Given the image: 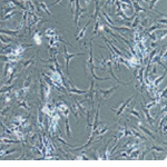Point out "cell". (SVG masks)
<instances>
[{
  "mask_svg": "<svg viewBox=\"0 0 167 167\" xmlns=\"http://www.w3.org/2000/svg\"><path fill=\"white\" fill-rule=\"evenodd\" d=\"M117 89H118V86H113V87H110V88L107 89V90H105V89H101V88H99V87H97V88H96V91H97V93H99L100 96H101V101H99L98 104H100V105L104 104L106 100L109 99L110 96L114 94Z\"/></svg>",
  "mask_w": 167,
  "mask_h": 167,
  "instance_id": "1",
  "label": "cell"
},
{
  "mask_svg": "<svg viewBox=\"0 0 167 167\" xmlns=\"http://www.w3.org/2000/svg\"><path fill=\"white\" fill-rule=\"evenodd\" d=\"M85 54L83 52H76V54H69L67 50L66 46H64V56H65V59H66V74L67 76L69 75V63L70 60L73 59L74 57H77V56H84Z\"/></svg>",
  "mask_w": 167,
  "mask_h": 167,
  "instance_id": "2",
  "label": "cell"
},
{
  "mask_svg": "<svg viewBox=\"0 0 167 167\" xmlns=\"http://www.w3.org/2000/svg\"><path fill=\"white\" fill-rule=\"evenodd\" d=\"M75 26L78 29V22L79 18L83 17V12H85L86 9H80V5H79V0H75Z\"/></svg>",
  "mask_w": 167,
  "mask_h": 167,
  "instance_id": "3",
  "label": "cell"
},
{
  "mask_svg": "<svg viewBox=\"0 0 167 167\" xmlns=\"http://www.w3.org/2000/svg\"><path fill=\"white\" fill-rule=\"evenodd\" d=\"M133 98H134V96H131V97H129V98H128V99L126 100V101H124L123 104L120 105L119 108H118V109H117V110H115V109H114V108H111V107H110V110L115 111V113H116V116H117V117H120V116L123 115L124 110H125L126 108L128 107V105H129V104H131V100H133Z\"/></svg>",
  "mask_w": 167,
  "mask_h": 167,
  "instance_id": "4",
  "label": "cell"
},
{
  "mask_svg": "<svg viewBox=\"0 0 167 167\" xmlns=\"http://www.w3.org/2000/svg\"><path fill=\"white\" fill-rule=\"evenodd\" d=\"M56 108L59 113H63L65 117H67L69 115V113H70V108L68 107V105L66 103H64V101H59L57 105H56Z\"/></svg>",
  "mask_w": 167,
  "mask_h": 167,
  "instance_id": "5",
  "label": "cell"
},
{
  "mask_svg": "<svg viewBox=\"0 0 167 167\" xmlns=\"http://www.w3.org/2000/svg\"><path fill=\"white\" fill-rule=\"evenodd\" d=\"M138 128H139V129H141V131H143V133H145V134H146L147 136H149V137H151V139H153V141H158V139H157L156 136L154 135V133H153V131H151V129H149V128H147V127H146V126H145V125H143V124H141V121L138 123Z\"/></svg>",
  "mask_w": 167,
  "mask_h": 167,
  "instance_id": "6",
  "label": "cell"
},
{
  "mask_svg": "<svg viewBox=\"0 0 167 167\" xmlns=\"http://www.w3.org/2000/svg\"><path fill=\"white\" fill-rule=\"evenodd\" d=\"M90 22H91V20L89 19V21H87V22H86V25L83 27V29H81V30L76 35V40H77V41H80L84 37H85V34H86V31H87V27L90 25Z\"/></svg>",
  "mask_w": 167,
  "mask_h": 167,
  "instance_id": "7",
  "label": "cell"
},
{
  "mask_svg": "<svg viewBox=\"0 0 167 167\" xmlns=\"http://www.w3.org/2000/svg\"><path fill=\"white\" fill-rule=\"evenodd\" d=\"M141 109H143V113L145 114V118L147 119V121H148V123H149L151 125H153V124H154V121H155V119H154V118H153V117L151 116L149 109H147L146 107L144 106V104H143V103H141Z\"/></svg>",
  "mask_w": 167,
  "mask_h": 167,
  "instance_id": "8",
  "label": "cell"
},
{
  "mask_svg": "<svg viewBox=\"0 0 167 167\" xmlns=\"http://www.w3.org/2000/svg\"><path fill=\"white\" fill-rule=\"evenodd\" d=\"M31 81H32V75L31 74H29L28 75V77H26V79H25V84H24V87H22V90H24V93L26 94L27 91L29 90V88H30V85H31Z\"/></svg>",
  "mask_w": 167,
  "mask_h": 167,
  "instance_id": "9",
  "label": "cell"
},
{
  "mask_svg": "<svg viewBox=\"0 0 167 167\" xmlns=\"http://www.w3.org/2000/svg\"><path fill=\"white\" fill-rule=\"evenodd\" d=\"M20 29H16V30H4V29H0V34H5V35H9L12 37H17L19 35Z\"/></svg>",
  "mask_w": 167,
  "mask_h": 167,
  "instance_id": "10",
  "label": "cell"
},
{
  "mask_svg": "<svg viewBox=\"0 0 167 167\" xmlns=\"http://www.w3.org/2000/svg\"><path fill=\"white\" fill-rule=\"evenodd\" d=\"M18 106L19 107H22V108H25V109H30V107H29V104L27 103V100L25 97H22V98H19V100H18Z\"/></svg>",
  "mask_w": 167,
  "mask_h": 167,
  "instance_id": "11",
  "label": "cell"
},
{
  "mask_svg": "<svg viewBox=\"0 0 167 167\" xmlns=\"http://www.w3.org/2000/svg\"><path fill=\"white\" fill-rule=\"evenodd\" d=\"M165 77H166V73H164V74H163V75H162V76H159L158 78L153 79V85H154L155 87H158V86H159V84L162 83L163 79L165 78Z\"/></svg>",
  "mask_w": 167,
  "mask_h": 167,
  "instance_id": "12",
  "label": "cell"
},
{
  "mask_svg": "<svg viewBox=\"0 0 167 167\" xmlns=\"http://www.w3.org/2000/svg\"><path fill=\"white\" fill-rule=\"evenodd\" d=\"M45 36L47 37V38H52V37L56 36V31H55V29L54 28H48L46 29V31H45Z\"/></svg>",
  "mask_w": 167,
  "mask_h": 167,
  "instance_id": "13",
  "label": "cell"
},
{
  "mask_svg": "<svg viewBox=\"0 0 167 167\" xmlns=\"http://www.w3.org/2000/svg\"><path fill=\"white\" fill-rule=\"evenodd\" d=\"M65 123H66V135L67 137H71V131H70V125H69V118H68V116L65 118Z\"/></svg>",
  "mask_w": 167,
  "mask_h": 167,
  "instance_id": "14",
  "label": "cell"
},
{
  "mask_svg": "<svg viewBox=\"0 0 167 167\" xmlns=\"http://www.w3.org/2000/svg\"><path fill=\"white\" fill-rule=\"evenodd\" d=\"M131 4H133V6L135 7V9H136L135 14H137V15H138V12H141V11H146L144 8H143V7H141V6H139L138 1H134V0H133V1H131Z\"/></svg>",
  "mask_w": 167,
  "mask_h": 167,
  "instance_id": "15",
  "label": "cell"
},
{
  "mask_svg": "<svg viewBox=\"0 0 167 167\" xmlns=\"http://www.w3.org/2000/svg\"><path fill=\"white\" fill-rule=\"evenodd\" d=\"M34 59H35V56H32L30 59H28V60H27L26 63H24V66H22V71H25V69L28 68L29 66H32V65H34ZM22 71H21V73H22Z\"/></svg>",
  "mask_w": 167,
  "mask_h": 167,
  "instance_id": "16",
  "label": "cell"
},
{
  "mask_svg": "<svg viewBox=\"0 0 167 167\" xmlns=\"http://www.w3.org/2000/svg\"><path fill=\"white\" fill-rule=\"evenodd\" d=\"M129 115H134L136 118H138L139 120L141 119V116L139 115V113H138L137 109L135 108V104H134V106H131V111H129Z\"/></svg>",
  "mask_w": 167,
  "mask_h": 167,
  "instance_id": "17",
  "label": "cell"
},
{
  "mask_svg": "<svg viewBox=\"0 0 167 167\" xmlns=\"http://www.w3.org/2000/svg\"><path fill=\"white\" fill-rule=\"evenodd\" d=\"M131 134H133V136H136V137H138V138H139V139H141V141H147L145 136H144V135H141V134H139L138 131H136L135 129H134V128H133V129H131Z\"/></svg>",
  "mask_w": 167,
  "mask_h": 167,
  "instance_id": "18",
  "label": "cell"
},
{
  "mask_svg": "<svg viewBox=\"0 0 167 167\" xmlns=\"http://www.w3.org/2000/svg\"><path fill=\"white\" fill-rule=\"evenodd\" d=\"M10 108H11V106L9 104H7V106H5V108H2V109L0 110V116H6L7 115V113L10 110Z\"/></svg>",
  "mask_w": 167,
  "mask_h": 167,
  "instance_id": "19",
  "label": "cell"
},
{
  "mask_svg": "<svg viewBox=\"0 0 167 167\" xmlns=\"http://www.w3.org/2000/svg\"><path fill=\"white\" fill-rule=\"evenodd\" d=\"M15 15H17V11L12 10L10 11V12H8V14H6V16L2 18V20H8V19H10V18H12V17L15 16Z\"/></svg>",
  "mask_w": 167,
  "mask_h": 167,
  "instance_id": "20",
  "label": "cell"
},
{
  "mask_svg": "<svg viewBox=\"0 0 167 167\" xmlns=\"http://www.w3.org/2000/svg\"><path fill=\"white\" fill-rule=\"evenodd\" d=\"M38 125L40 127V129H44V121H42V111H39L38 115Z\"/></svg>",
  "mask_w": 167,
  "mask_h": 167,
  "instance_id": "21",
  "label": "cell"
},
{
  "mask_svg": "<svg viewBox=\"0 0 167 167\" xmlns=\"http://www.w3.org/2000/svg\"><path fill=\"white\" fill-rule=\"evenodd\" d=\"M99 20H95V27H94V31H93V37H95V35L99 31Z\"/></svg>",
  "mask_w": 167,
  "mask_h": 167,
  "instance_id": "22",
  "label": "cell"
},
{
  "mask_svg": "<svg viewBox=\"0 0 167 167\" xmlns=\"http://www.w3.org/2000/svg\"><path fill=\"white\" fill-rule=\"evenodd\" d=\"M11 98H12V95L9 93V91H7V93H5V104H9L11 101Z\"/></svg>",
  "mask_w": 167,
  "mask_h": 167,
  "instance_id": "23",
  "label": "cell"
},
{
  "mask_svg": "<svg viewBox=\"0 0 167 167\" xmlns=\"http://www.w3.org/2000/svg\"><path fill=\"white\" fill-rule=\"evenodd\" d=\"M35 41H36L37 45H40V44H41V36H40L39 31H37L36 34H35Z\"/></svg>",
  "mask_w": 167,
  "mask_h": 167,
  "instance_id": "24",
  "label": "cell"
},
{
  "mask_svg": "<svg viewBox=\"0 0 167 167\" xmlns=\"http://www.w3.org/2000/svg\"><path fill=\"white\" fill-rule=\"evenodd\" d=\"M0 41L2 42L4 45H7V44H9V42L12 41V39H9V38H5L4 36H1V34H0Z\"/></svg>",
  "mask_w": 167,
  "mask_h": 167,
  "instance_id": "25",
  "label": "cell"
},
{
  "mask_svg": "<svg viewBox=\"0 0 167 167\" xmlns=\"http://www.w3.org/2000/svg\"><path fill=\"white\" fill-rule=\"evenodd\" d=\"M139 18H141V17H138V16H136V17H135V21H134V22H133V25H131L133 29H135L136 27H137L138 22H139Z\"/></svg>",
  "mask_w": 167,
  "mask_h": 167,
  "instance_id": "26",
  "label": "cell"
},
{
  "mask_svg": "<svg viewBox=\"0 0 167 167\" xmlns=\"http://www.w3.org/2000/svg\"><path fill=\"white\" fill-rule=\"evenodd\" d=\"M76 159H84V161H88L89 158L86 156V155H85V151H83V154H80V155H79V156L77 157Z\"/></svg>",
  "mask_w": 167,
  "mask_h": 167,
  "instance_id": "27",
  "label": "cell"
},
{
  "mask_svg": "<svg viewBox=\"0 0 167 167\" xmlns=\"http://www.w3.org/2000/svg\"><path fill=\"white\" fill-rule=\"evenodd\" d=\"M157 1H158V0H151V1H149V2H151V5H149V9H151V10L154 9V7H155Z\"/></svg>",
  "mask_w": 167,
  "mask_h": 167,
  "instance_id": "28",
  "label": "cell"
},
{
  "mask_svg": "<svg viewBox=\"0 0 167 167\" xmlns=\"http://www.w3.org/2000/svg\"><path fill=\"white\" fill-rule=\"evenodd\" d=\"M116 2V0H106V5H111L114 6Z\"/></svg>",
  "mask_w": 167,
  "mask_h": 167,
  "instance_id": "29",
  "label": "cell"
},
{
  "mask_svg": "<svg viewBox=\"0 0 167 167\" xmlns=\"http://www.w3.org/2000/svg\"><path fill=\"white\" fill-rule=\"evenodd\" d=\"M59 2H61V0H55V1H54V2H52V4H50V7H52V6H55V5H57V4H59Z\"/></svg>",
  "mask_w": 167,
  "mask_h": 167,
  "instance_id": "30",
  "label": "cell"
},
{
  "mask_svg": "<svg viewBox=\"0 0 167 167\" xmlns=\"http://www.w3.org/2000/svg\"><path fill=\"white\" fill-rule=\"evenodd\" d=\"M144 1H146V2H149V1H151V0H144Z\"/></svg>",
  "mask_w": 167,
  "mask_h": 167,
  "instance_id": "31",
  "label": "cell"
}]
</instances>
